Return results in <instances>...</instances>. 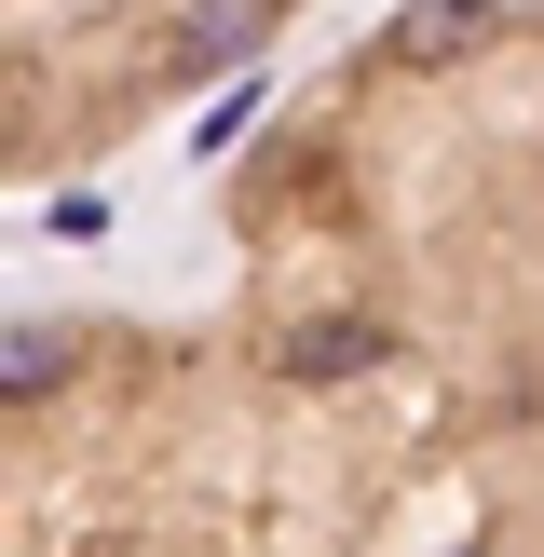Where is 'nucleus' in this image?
<instances>
[{
    "instance_id": "f257e3e1",
    "label": "nucleus",
    "mask_w": 544,
    "mask_h": 557,
    "mask_svg": "<svg viewBox=\"0 0 544 557\" xmlns=\"http://www.w3.org/2000/svg\"><path fill=\"white\" fill-rule=\"evenodd\" d=\"M259 27H272V0H205V14L177 27V54H163V69L205 82V69H232V54H259Z\"/></svg>"
},
{
    "instance_id": "f03ea898",
    "label": "nucleus",
    "mask_w": 544,
    "mask_h": 557,
    "mask_svg": "<svg viewBox=\"0 0 544 557\" xmlns=\"http://www.w3.org/2000/svg\"><path fill=\"white\" fill-rule=\"evenodd\" d=\"M368 354H381V326H299V341H286V381H354V368H368Z\"/></svg>"
},
{
    "instance_id": "7ed1b4c3",
    "label": "nucleus",
    "mask_w": 544,
    "mask_h": 557,
    "mask_svg": "<svg viewBox=\"0 0 544 557\" xmlns=\"http://www.w3.org/2000/svg\"><path fill=\"white\" fill-rule=\"evenodd\" d=\"M395 41H408V54H462V41H477V0H422Z\"/></svg>"
},
{
    "instance_id": "20e7f679",
    "label": "nucleus",
    "mask_w": 544,
    "mask_h": 557,
    "mask_svg": "<svg viewBox=\"0 0 544 557\" xmlns=\"http://www.w3.org/2000/svg\"><path fill=\"white\" fill-rule=\"evenodd\" d=\"M41 381H54V326H14V354H0V395L27 408V395H41Z\"/></svg>"
}]
</instances>
